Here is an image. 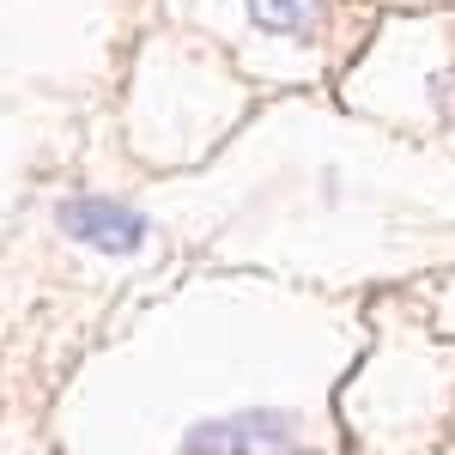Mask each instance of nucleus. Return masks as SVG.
I'll return each instance as SVG.
<instances>
[{"label": "nucleus", "instance_id": "nucleus-1", "mask_svg": "<svg viewBox=\"0 0 455 455\" xmlns=\"http://www.w3.org/2000/svg\"><path fill=\"white\" fill-rule=\"evenodd\" d=\"M298 431H304V419L261 407V413L195 425V431H188V455H274V450H291Z\"/></svg>", "mask_w": 455, "mask_h": 455}, {"label": "nucleus", "instance_id": "nucleus-2", "mask_svg": "<svg viewBox=\"0 0 455 455\" xmlns=\"http://www.w3.org/2000/svg\"><path fill=\"white\" fill-rule=\"evenodd\" d=\"M55 219H61V231H68L73 243L104 249V255H134V249L152 237V225H146L134 207H122V201H98V195L61 201Z\"/></svg>", "mask_w": 455, "mask_h": 455}, {"label": "nucleus", "instance_id": "nucleus-3", "mask_svg": "<svg viewBox=\"0 0 455 455\" xmlns=\"http://www.w3.org/2000/svg\"><path fill=\"white\" fill-rule=\"evenodd\" d=\"M249 19H255L261 31L298 36V31H310V19H315V0H249Z\"/></svg>", "mask_w": 455, "mask_h": 455}]
</instances>
